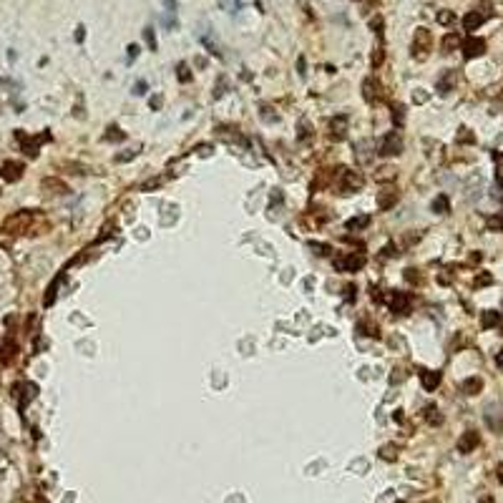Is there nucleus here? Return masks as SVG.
<instances>
[{
    "mask_svg": "<svg viewBox=\"0 0 503 503\" xmlns=\"http://www.w3.org/2000/svg\"><path fill=\"white\" fill-rule=\"evenodd\" d=\"M111 232H116V227H111V224H108V227H103V232H101V236H98L96 242H103V239H108V236H111Z\"/></svg>",
    "mask_w": 503,
    "mask_h": 503,
    "instance_id": "79ce46f5",
    "label": "nucleus"
},
{
    "mask_svg": "<svg viewBox=\"0 0 503 503\" xmlns=\"http://www.w3.org/2000/svg\"><path fill=\"white\" fill-rule=\"evenodd\" d=\"M491 282H493V277L488 274V272H483V274H478V277H476V287H488Z\"/></svg>",
    "mask_w": 503,
    "mask_h": 503,
    "instance_id": "58836bf2",
    "label": "nucleus"
},
{
    "mask_svg": "<svg viewBox=\"0 0 503 503\" xmlns=\"http://www.w3.org/2000/svg\"><path fill=\"white\" fill-rule=\"evenodd\" d=\"M144 38H146V46H149L151 51H156V33H154V28H146Z\"/></svg>",
    "mask_w": 503,
    "mask_h": 503,
    "instance_id": "473e14b6",
    "label": "nucleus"
},
{
    "mask_svg": "<svg viewBox=\"0 0 503 503\" xmlns=\"http://www.w3.org/2000/svg\"><path fill=\"white\" fill-rule=\"evenodd\" d=\"M496 176H498V184L503 186V169H498V174H496Z\"/></svg>",
    "mask_w": 503,
    "mask_h": 503,
    "instance_id": "4d7b16f0",
    "label": "nucleus"
},
{
    "mask_svg": "<svg viewBox=\"0 0 503 503\" xmlns=\"http://www.w3.org/2000/svg\"><path fill=\"white\" fill-rule=\"evenodd\" d=\"M413 98H415V103H425V101H428V93H415Z\"/></svg>",
    "mask_w": 503,
    "mask_h": 503,
    "instance_id": "603ef678",
    "label": "nucleus"
},
{
    "mask_svg": "<svg viewBox=\"0 0 503 503\" xmlns=\"http://www.w3.org/2000/svg\"><path fill=\"white\" fill-rule=\"evenodd\" d=\"M501 330H503V322H501Z\"/></svg>",
    "mask_w": 503,
    "mask_h": 503,
    "instance_id": "13d9d810",
    "label": "nucleus"
},
{
    "mask_svg": "<svg viewBox=\"0 0 503 503\" xmlns=\"http://www.w3.org/2000/svg\"><path fill=\"white\" fill-rule=\"evenodd\" d=\"M481 324H483V330H491V327H496V324H501V315L493 312V309H485V312L481 315Z\"/></svg>",
    "mask_w": 503,
    "mask_h": 503,
    "instance_id": "6ab92c4d",
    "label": "nucleus"
},
{
    "mask_svg": "<svg viewBox=\"0 0 503 503\" xmlns=\"http://www.w3.org/2000/svg\"><path fill=\"white\" fill-rule=\"evenodd\" d=\"M431 43H433L431 31H428V28H418L415 38H413V55H415L418 61H423V58L428 55V51H431Z\"/></svg>",
    "mask_w": 503,
    "mask_h": 503,
    "instance_id": "f257e3e1",
    "label": "nucleus"
},
{
    "mask_svg": "<svg viewBox=\"0 0 503 503\" xmlns=\"http://www.w3.org/2000/svg\"><path fill=\"white\" fill-rule=\"evenodd\" d=\"M496 473H498V481H501V483H503V463H501V466H498V470H496Z\"/></svg>",
    "mask_w": 503,
    "mask_h": 503,
    "instance_id": "6e6d98bb",
    "label": "nucleus"
},
{
    "mask_svg": "<svg viewBox=\"0 0 503 503\" xmlns=\"http://www.w3.org/2000/svg\"><path fill=\"white\" fill-rule=\"evenodd\" d=\"M362 186H365V176L360 171L342 169V174H340V189L342 191H360Z\"/></svg>",
    "mask_w": 503,
    "mask_h": 503,
    "instance_id": "20e7f679",
    "label": "nucleus"
},
{
    "mask_svg": "<svg viewBox=\"0 0 503 503\" xmlns=\"http://www.w3.org/2000/svg\"><path fill=\"white\" fill-rule=\"evenodd\" d=\"M55 289H58V285H51V287H48V294H46V300H43V305H46V307H51V305L55 302Z\"/></svg>",
    "mask_w": 503,
    "mask_h": 503,
    "instance_id": "ea45409f",
    "label": "nucleus"
},
{
    "mask_svg": "<svg viewBox=\"0 0 503 503\" xmlns=\"http://www.w3.org/2000/svg\"><path fill=\"white\" fill-rule=\"evenodd\" d=\"M134 93H139V96H141V93H146V83H144V81H139V83H136Z\"/></svg>",
    "mask_w": 503,
    "mask_h": 503,
    "instance_id": "de8ad7c7",
    "label": "nucleus"
},
{
    "mask_svg": "<svg viewBox=\"0 0 503 503\" xmlns=\"http://www.w3.org/2000/svg\"><path fill=\"white\" fill-rule=\"evenodd\" d=\"M405 279H408V282H418V279H420L418 269H405Z\"/></svg>",
    "mask_w": 503,
    "mask_h": 503,
    "instance_id": "37998d69",
    "label": "nucleus"
},
{
    "mask_svg": "<svg viewBox=\"0 0 503 503\" xmlns=\"http://www.w3.org/2000/svg\"><path fill=\"white\" fill-rule=\"evenodd\" d=\"M83 38H86V28H83V25H78V31H76V40L81 43Z\"/></svg>",
    "mask_w": 503,
    "mask_h": 503,
    "instance_id": "8fccbe9b",
    "label": "nucleus"
},
{
    "mask_svg": "<svg viewBox=\"0 0 503 503\" xmlns=\"http://www.w3.org/2000/svg\"><path fill=\"white\" fill-rule=\"evenodd\" d=\"M380 63H382V48H377V51H375V53H373V66H375V68H377V66H380Z\"/></svg>",
    "mask_w": 503,
    "mask_h": 503,
    "instance_id": "a18cd8bd",
    "label": "nucleus"
},
{
    "mask_svg": "<svg viewBox=\"0 0 503 503\" xmlns=\"http://www.w3.org/2000/svg\"><path fill=\"white\" fill-rule=\"evenodd\" d=\"M478 443H481V435L476 431H466L461 440H458V453H473L478 448Z\"/></svg>",
    "mask_w": 503,
    "mask_h": 503,
    "instance_id": "6e6552de",
    "label": "nucleus"
},
{
    "mask_svg": "<svg viewBox=\"0 0 503 503\" xmlns=\"http://www.w3.org/2000/svg\"><path fill=\"white\" fill-rule=\"evenodd\" d=\"M126 51H128V58H131V61H134V58L139 55V46H134V43H131V46H128Z\"/></svg>",
    "mask_w": 503,
    "mask_h": 503,
    "instance_id": "49530a36",
    "label": "nucleus"
},
{
    "mask_svg": "<svg viewBox=\"0 0 503 503\" xmlns=\"http://www.w3.org/2000/svg\"><path fill=\"white\" fill-rule=\"evenodd\" d=\"M124 139H126V134L118 126H108L106 134H103V141H124Z\"/></svg>",
    "mask_w": 503,
    "mask_h": 503,
    "instance_id": "5701e85b",
    "label": "nucleus"
},
{
    "mask_svg": "<svg viewBox=\"0 0 503 503\" xmlns=\"http://www.w3.org/2000/svg\"><path fill=\"white\" fill-rule=\"evenodd\" d=\"M393 124H395V126H403V124H405V108L400 106V103H395V106H393Z\"/></svg>",
    "mask_w": 503,
    "mask_h": 503,
    "instance_id": "cd10ccee",
    "label": "nucleus"
},
{
    "mask_svg": "<svg viewBox=\"0 0 503 503\" xmlns=\"http://www.w3.org/2000/svg\"><path fill=\"white\" fill-rule=\"evenodd\" d=\"M161 103H164V98H161V96H154V98L149 101V106H151L154 111H159V108H161Z\"/></svg>",
    "mask_w": 503,
    "mask_h": 503,
    "instance_id": "c03bdc74",
    "label": "nucleus"
},
{
    "mask_svg": "<svg viewBox=\"0 0 503 503\" xmlns=\"http://www.w3.org/2000/svg\"><path fill=\"white\" fill-rule=\"evenodd\" d=\"M455 141H458V144H476V136H473L470 131L463 126V128H458V136H455Z\"/></svg>",
    "mask_w": 503,
    "mask_h": 503,
    "instance_id": "c85d7f7f",
    "label": "nucleus"
},
{
    "mask_svg": "<svg viewBox=\"0 0 503 503\" xmlns=\"http://www.w3.org/2000/svg\"><path fill=\"white\" fill-rule=\"evenodd\" d=\"M358 330H360L362 335H367V337H375V340L380 337V330H377V324H370L367 320H362V322L358 324Z\"/></svg>",
    "mask_w": 503,
    "mask_h": 503,
    "instance_id": "b1692460",
    "label": "nucleus"
},
{
    "mask_svg": "<svg viewBox=\"0 0 503 503\" xmlns=\"http://www.w3.org/2000/svg\"><path fill=\"white\" fill-rule=\"evenodd\" d=\"M481 390H483V380L481 377H468V380L461 382V393H466V395H478Z\"/></svg>",
    "mask_w": 503,
    "mask_h": 503,
    "instance_id": "dca6fc26",
    "label": "nucleus"
},
{
    "mask_svg": "<svg viewBox=\"0 0 503 503\" xmlns=\"http://www.w3.org/2000/svg\"><path fill=\"white\" fill-rule=\"evenodd\" d=\"M16 352H18V345L13 342L10 337L0 340V360H3V362H10L13 358H16Z\"/></svg>",
    "mask_w": 503,
    "mask_h": 503,
    "instance_id": "f8f14e48",
    "label": "nucleus"
},
{
    "mask_svg": "<svg viewBox=\"0 0 503 503\" xmlns=\"http://www.w3.org/2000/svg\"><path fill=\"white\" fill-rule=\"evenodd\" d=\"M461 48H463V55L466 58H478L485 53V40L483 38H476V36H470L461 43Z\"/></svg>",
    "mask_w": 503,
    "mask_h": 503,
    "instance_id": "423d86ee",
    "label": "nucleus"
},
{
    "mask_svg": "<svg viewBox=\"0 0 503 503\" xmlns=\"http://www.w3.org/2000/svg\"><path fill=\"white\" fill-rule=\"evenodd\" d=\"M176 76H179L181 83H189V81H191V71H189V66H186V63H179V66H176Z\"/></svg>",
    "mask_w": 503,
    "mask_h": 503,
    "instance_id": "7c9ffc66",
    "label": "nucleus"
},
{
    "mask_svg": "<svg viewBox=\"0 0 503 503\" xmlns=\"http://www.w3.org/2000/svg\"><path fill=\"white\" fill-rule=\"evenodd\" d=\"M370 28H373V31H375L377 36H382V18H380V16H375L373 20H370Z\"/></svg>",
    "mask_w": 503,
    "mask_h": 503,
    "instance_id": "a19ab883",
    "label": "nucleus"
},
{
    "mask_svg": "<svg viewBox=\"0 0 503 503\" xmlns=\"http://www.w3.org/2000/svg\"><path fill=\"white\" fill-rule=\"evenodd\" d=\"M410 305H413V300H410L408 292H395L393 300H390V307H393L395 315H408V312H410Z\"/></svg>",
    "mask_w": 503,
    "mask_h": 503,
    "instance_id": "0eeeda50",
    "label": "nucleus"
},
{
    "mask_svg": "<svg viewBox=\"0 0 503 503\" xmlns=\"http://www.w3.org/2000/svg\"><path fill=\"white\" fill-rule=\"evenodd\" d=\"M485 227L491 232H503V216H488L485 219Z\"/></svg>",
    "mask_w": 503,
    "mask_h": 503,
    "instance_id": "c756f323",
    "label": "nucleus"
},
{
    "mask_svg": "<svg viewBox=\"0 0 503 503\" xmlns=\"http://www.w3.org/2000/svg\"><path fill=\"white\" fill-rule=\"evenodd\" d=\"M458 46H461V36H458V33H450V36L443 38V51H446V53H450Z\"/></svg>",
    "mask_w": 503,
    "mask_h": 503,
    "instance_id": "393cba45",
    "label": "nucleus"
},
{
    "mask_svg": "<svg viewBox=\"0 0 503 503\" xmlns=\"http://www.w3.org/2000/svg\"><path fill=\"white\" fill-rule=\"evenodd\" d=\"M395 201H397V191L385 189V191H380V194H377V209H380V212H388Z\"/></svg>",
    "mask_w": 503,
    "mask_h": 503,
    "instance_id": "ddd939ff",
    "label": "nucleus"
},
{
    "mask_svg": "<svg viewBox=\"0 0 503 503\" xmlns=\"http://www.w3.org/2000/svg\"><path fill=\"white\" fill-rule=\"evenodd\" d=\"M453 20H455V16H453L450 10H440V13H438V23H440V25H450Z\"/></svg>",
    "mask_w": 503,
    "mask_h": 503,
    "instance_id": "f704fd0d",
    "label": "nucleus"
},
{
    "mask_svg": "<svg viewBox=\"0 0 503 503\" xmlns=\"http://www.w3.org/2000/svg\"><path fill=\"white\" fill-rule=\"evenodd\" d=\"M453 83H455V73H453V71H448L446 76H443V78L438 81V93H440V96H446V93H450V88H453Z\"/></svg>",
    "mask_w": 503,
    "mask_h": 503,
    "instance_id": "412c9836",
    "label": "nucleus"
},
{
    "mask_svg": "<svg viewBox=\"0 0 503 503\" xmlns=\"http://www.w3.org/2000/svg\"><path fill=\"white\" fill-rule=\"evenodd\" d=\"M370 221H373V219H370V214H358V216L347 219L345 227H347L350 232H360V229H367V227H370Z\"/></svg>",
    "mask_w": 503,
    "mask_h": 503,
    "instance_id": "2eb2a0df",
    "label": "nucleus"
},
{
    "mask_svg": "<svg viewBox=\"0 0 503 503\" xmlns=\"http://www.w3.org/2000/svg\"><path fill=\"white\" fill-rule=\"evenodd\" d=\"M297 66H300V76H305V58H300V63H297Z\"/></svg>",
    "mask_w": 503,
    "mask_h": 503,
    "instance_id": "5fc2aeb1",
    "label": "nucleus"
},
{
    "mask_svg": "<svg viewBox=\"0 0 503 503\" xmlns=\"http://www.w3.org/2000/svg\"><path fill=\"white\" fill-rule=\"evenodd\" d=\"M332 139H342L345 136V131H347V116H337L332 118Z\"/></svg>",
    "mask_w": 503,
    "mask_h": 503,
    "instance_id": "a211bd4d",
    "label": "nucleus"
},
{
    "mask_svg": "<svg viewBox=\"0 0 503 503\" xmlns=\"http://www.w3.org/2000/svg\"><path fill=\"white\" fill-rule=\"evenodd\" d=\"M483 20H485L483 13L473 10V13H468V16L463 18V28H466V31H476V28H481V25H483Z\"/></svg>",
    "mask_w": 503,
    "mask_h": 503,
    "instance_id": "f3484780",
    "label": "nucleus"
},
{
    "mask_svg": "<svg viewBox=\"0 0 503 503\" xmlns=\"http://www.w3.org/2000/svg\"><path fill=\"white\" fill-rule=\"evenodd\" d=\"M31 219H33V212H20V214H16V216H8L5 224H3V232L18 234V232H23L28 224H31Z\"/></svg>",
    "mask_w": 503,
    "mask_h": 503,
    "instance_id": "39448f33",
    "label": "nucleus"
},
{
    "mask_svg": "<svg viewBox=\"0 0 503 503\" xmlns=\"http://www.w3.org/2000/svg\"><path fill=\"white\" fill-rule=\"evenodd\" d=\"M224 93H227V78L221 76V78H219V83H216V88H214V98H221Z\"/></svg>",
    "mask_w": 503,
    "mask_h": 503,
    "instance_id": "e433bc0d",
    "label": "nucleus"
},
{
    "mask_svg": "<svg viewBox=\"0 0 503 503\" xmlns=\"http://www.w3.org/2000/svg\"><path fill=\"white\" fill-rule=\"evenodd\" d=\"M380 455L385 458V461H395V458H397V448H393V446H385V448L380 450Z\"/></svg>",
    "mask_w": 503,
    "mask_h": 503,
    "instance_id": "4c0bfd02",
    "label": "nucleus"
},
{
    "mask_svg": "<svg viewBox=\"0 0 503 503\" xmlns=\"http://www.w3.org/2000/svg\"><path fill=\"white\" fill-rule=\"evenodd\" d=\"M43 189H46L48 194H68V186H66L61 179H53V176L43 179Z\"/></svg>",
    "mask_w": 503,
    "mask_h": 503,
    "instance_id": "4468645a",
    "label": "nucleus"
},
{
    "mask_svg": "<svg viewBox=\"0 0 503 503\" xmlns=\"http://www.w3.org/2000/svg\"><path fill=\"white\" fill-rule=\"evenodd\" d=\"M219 3H221V8H224L227 13H234V10H239V8H242L244 0H219Z\"/></svg>",
    "mask_w": 503,
    "mask_h": 503,
    "instance_id": "2f4dec72",
    "label": "nucleus"
},
{
    "mask_svg": "<svg viewBox=\"0 0 503 503\" xmlns=\"http://www.w3.org/2000/svg\"><path fill=\"white\" fill-rule=\"evenodd\" d=\"M23 390H25V393H23V397H20V408H25V405H28V403H31L33 397L38 395V385H36V382H25Z\"/></svg>",
    "mask_w": 503,
    "mask_h": 503,
    "instance_id": "4be33fe9",
    "label": "nucleus"
},
{
    "mask_svg": "<svg viewBox=\"0 0 503 503\" xmlns=\"http://www.w3.org/2000/svg\"><path fill=\"white\" fill-rule=\"evenodd\" d=\"M139 151H134V149H128V151H124V154H116V164H126V161H131Z\"/></svg>",
    "mask_w": 503,
    "mask_h": 503,
    "instance_id": "c9c22d12",
    "label": "nucleus"
},
{
    "mask_svg": "<svg viewBox=\"0 0 503 503\" xmlns=\"http://www.w3.org/2000/svg\"><path fill=\"white\" fill-rule=\"evenodd\" d=\"M365 267V254H342L335 259V269L337 272H360Z\"/></svg>",
    "mask_w": 503,
    "mask_h": 503,
    "instance_id": "f03ea898",
    "label": "nucleus"
},
{
    "mask_svg": "<svg viewBox=\"0 0 503 503\" xmlns=\"http://www.w3.org/2000/svg\"><path fill=\"white\" fill-rule=\"evenodd\" d=\"M156 186H159V179H154V181H146L141 189H144V191H149V189H156Z\"/></svg>",
    "mask_w": 503,
    "mask_h": 503,
    "instance_id": "09e8293b",
    "label": "nucleus"
},
{
    "mask_svg": "<svg viewBox=\"0 0 503 503\" xmlns=\"http://www.w3.org/2000/svg\"><path fill=\"white\" fill-rule=\"evenodd\" d=\"M501 209H503V201H501Z\"/></svg>",
    "mask_w": 503,
    "mask_h": 503,
    "instance_id": "bf43d9fd",
    "label": "nucleus"
},
{
    "mask_svg": "<svg viewBox=\"0 0 503 503\" xmlns=\"http://www.w3.org/2000/svg\"><path fill=\"white\" fill-rule=\"evenodd\" d=\"M164 5H166L169 13H174V10H176V0H164Z\"/></svg>",
    "mask_w": 503,
    "mask_h": 503,
    "instance_id": "3c124183",
    "label": "nucleus"
},
{
    "mask_svg": "<svg viewBox=\"0 0 503 503\" xmlns=\"http://www.w3.org/2000/svg\"><path fill=\"white\" fill-rule=\"evenodd\" d=\"M403 151V141H400V136L395 134H388V136H382V141L377 144V154L380 156H397Z\"/></svg>",
    "mask_w": 503,
    "mask_h": 503,
    "instance_id": "7ed1b4c3",
    "label": "nucleus"
},
{
    "mask_svg": "<svg viewBox=\"0 0 503 503\" xmlns=\"http://www.w3.org/2000/svg\"><path fill=\"white\" fill-rule=\"evenodd\" d=\"M395 179V169L393 166H382L375 171V181H393Z\"/></svg>",
    "mask_w": 503,
    "mask_h": 503,
    "instance_id": "a878e982",
    "label": "nucleus"
},
{
    "mask_svg": "<svg viewBox=\"0 0 503 503\" xmlns=\"http://www.w3.org/2000/svg\"><path fill=\"white\" fill-rule=\"evenodd\" d=\"M431 206H433L435 214H448V212H450V199H448L446 194H438V197L433 199Z\"/></svg>",
    "mask_w": 503,
    "mask_h": 503,
    "instance_id": "aec40b11",
    "label": "nucleus"
},
{
    "mask_svg": "<svg viewBox=\"0 0 503 503\" xmlns=\"http://www.w3.org/2000/svg\"><path fill=\"white\" fill-rule=\"evenodd\" d=\"M420 382L428 393H433L440 385V373L438 370H420Z\"/></svg>",
    "mask_w": 503,
    "mask_h": 503,
    "instance_id": "9d476101",
    "label": "nucleus"
},
{
    "mask_svg": "<svg viewBox=\"0 0 503 503\" xmlns=\"http://www.w3.org/2000/svg\"><path fill=\"white\" fill-rule=\"evenodd\" d=\"M0 174H3L5 181H18L23 176V164H20V161H5L3 169H0Z\"/></svg>",
    "mask_w": 503,
    "mask_h": 503,
    "instance_id": "1a4fd4ad",
    "label": "nucleus"
},
{
    "mask_svg": "<svg viewBox=\"0 0 503 503\" xmlns=\"http://www.w3.org/2000/svg\"><path fill=\"white\" fill-rule=\"evenodd\" d=\"M309 249H312L315 254H320V257L330 254V244H317V242H309Z\"/></svg>",
    "mask_w": 503,
    "mask_h": 503,
    "instance_id": "72a5a7b5",
    "label": "nucleus"
},
{
    "mask_svg": "<svg viewBox=\"0 0 503 503\" xmlns=\"http://www.w3.org/2000/svg\"><path fill=\"white\" fill-rule=\"evenodd\" d=\"M425 418H428V423H431V425H440V423H443V415L438 413L435 405H428V408H425Z\"/></svg>",
    "mask_w": 503,
    "mask_h": 503,
    "instance_id": "bb28decb",
    "label": "nucleus"
},
{
    "mask_svg": "<svg viewBox=\"0 0 503 503\" xmlns=\"http://www.w3.org/2000/svg\"><path fill=\"white\" fill-rule=\"evenodd\" d=\"M496 365H498V367H503V350L496 355Z\"/></svg>",
    "mask_w": 503,
    "mask_h": 503,
    "instance_id": "864d4df0",
    "label": "nucleus"
},
{
    "mask_svg": "<svg viewBox=\"0 0 503 503\" xmlns=\"http://www.w3.org/2000/svg\"><path fill=\"white\" fill-rule=\"evenodd\" d=\"M362 96H365L367 103H375V101L380 98V83H377L375 78H367V81L362 83Z\"/></svg>",
    "mask_w": 503,
    "mask_h": 503,
    "instance_id": "9b49d317",
    "label": "nucleus"
}]
</instances>
